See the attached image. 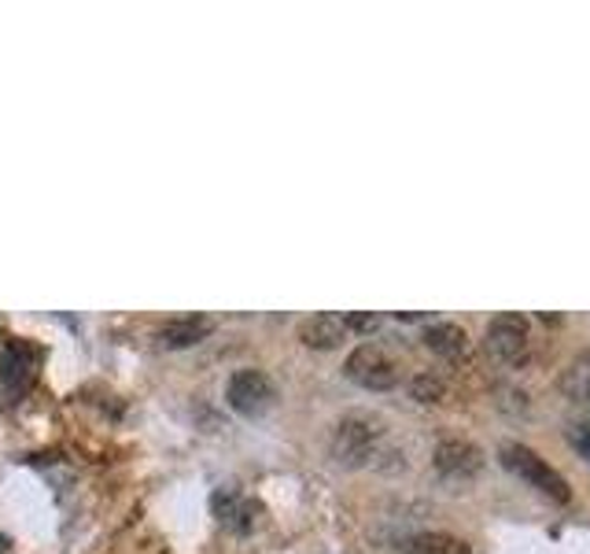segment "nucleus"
Masks as SVG:
<instances>
[{
    "instance_id": "8",
    "label": "nucleus",
    "mask_w": 590,
    "mask_h": 554,
    "mask_svg": "<svg viewBox=\"0 0 590 554\" xmlns=\"http://www.w3.org/2000/svg\"><path fill=\"white\" fill-rule=\"evenodd\" d=\"M211 333H214V321H211V318L189 315V318H173V321H167V326L156 333V340H159V348L178 352V348H192V344L207 340Z\"/></svg>"
},
{
    "instance_id": "13",
    "label": "nucleus",
    "mask_w": 590,
    "mask_h": 554,
    "mask_svg": "<svg viewBox=\"0 0 590 554\" xmlns=\"http://www.w3.org/2000/svg\"><path fill=\"white\" fill-rule=\"evenodd\" d=\"M410 392H413V399H421V403H439L443 399V380H436V377H428V374H421V377H413V385H410Z\"/></svg>"
},
{
    "instance_id": "4",
    "label": "nucleus",
    "mask_w": 590,
    "mask_h": 554,
    "mask_svg": "<svg viewBox=\"0 0 590 554\" xmlns=\"http://www.w3.org/2000/svg\"><path fill=\"white\" fill-rule=\"evenodd\" d=\"M273 399H277L273 380L266 377L262 369H237L226 385V403L240 418H262V414L273 407Z\"/></svg>"
},
{
    "instance_id": "15",
    "label": "nucleus",
    "mask_w": 590,
    "mask_h": 554,
    "mask_svg": "<svg viewBox=\"0 0 590 554\" xmlns=\"http://www.w3.org/2000/svg\"><path fill=\"white\" fill-rule=\"evenodd\" d=\"M343 318H347V329L351 333H373L380 326L377 315H343Z\"/></svg>"
},
{
    "instance_id": "3",
    "label": "nucleus",
    "mask_w": 590,
    "mask_h": 554,
    "mask_svg": "<svg viewBox=\"0 0 590 554\" xmlns=\"http://www.w3.org/2000/svg\"><path fill=\"white\" fill-rule=\"evenodd\" d=\"M343 374L351 377L358 388H369V392H388V388H396L399 377H402L396 355L384 352L380 344H358V348L347 355Z\"/></svg>"
},
{
    "instance_id": "2",
    "label": "nucleus",
    "mask_w": 590,
    "mask_h": 554,
    "mask_svg": "<svg viewBox=\"0 0 590 554\" xmlns=\"http://www.w3.org/2000/svg\"><path fill=\"white\" fill-rule=\"evenodd\" d=\"M499 458H502V466L509 473H517V477L524 484H531V488H539L542 495H550V499H558V503H569V495H572L569 481H564L547 458H539L536 452H531V447L506 444L499 452Z\"/></svg>"
},
{
    "instance_id": "12",
    "label": "nucleus",
    "mask_w": 590,
    "mask_h": 554,
    "mask_svg": "<svg viewBox=\"0 0 590 554\" xmlns=\"http://www.w3.org/2000/svg\"><path fill=\"white\" fill-rule=\"evenodd\" d=\"M561 388L569 392V396L580 403V407L590 410V359H580L572 369H569V377L561 380Z\"/></svg>"
},
{
    "instance_id": "6",
    "label": "nucleus",
    "mask_w": 590,
    "mask_h": 554,
    "mask_svg": "<svg viewBox=\"0 0 590 554\" xmlns=\"http://www.w3.org/2000/svg\"><path fill=\"white\" fill-rule=\"evenodd\" d=\"M347 318L343 315H332V310H321V315H310L299 321V340L307 344V348H318V352H332L340 348L347 340Z\"/></svg>"
},
{
    "instance_id": "7",
    "label": "nucleus",
    "mask_w": 590,
    "mask_h": 554,
    "mask_svg": "<svg viewBox=\"0 0 590 554\" xmlns=\"http://www.w3.org/2000/svg\"><path fill=\"white\" fill-rule=\"evenodd\" d=\"M480 466H483V455L477 444L443 441L436 447V469L450 481H466V477H472V473H480Z\"/></svg>"
},
{
    "instance_id": "11",
    "label": "nucleus",
    "mask_w": 590,
    "mask_h": 554,
    "mask_svg": "<svg viewBox=\"0 0 590 554\" xmlns=\"http://www.w3.org/2000/svg\"><path fill=\"white\" fill-rule=\"evenodd\" d=\"M402 554H472V551L450 533H418L413 540H407Z\"/></svg>"
},
{
    "instance_id": "1",
    "label": "nucleus",
    "mask_w": 590,
    "mask_h": 554,
    "mask_svg": "<svg viewBox=\"0 0 590 554\" xmlns=\"http://www.w3.org/2000/svg\"><path fill=\"white\" fill-rule=\"evenodd\" d=\"M380 441H384V422L373 414H347L332 429V458L340 466H366L369 458H377Z\"/></svg>"
},
{
    "instance_id": "10",
    "label": "nucleus",
    "mask_w": 590,
    "mask_h": 554,
    "mask_svg": "<svg viewBox=\"0 0 590 554\" xmlns=\"http://www.w3.org/2000/svg\"><path fill=\"white\" fill-rule=\"evenodd\" d=\"M424 348L436 352L439 359H461L469 348L466 329L454 326V321H436V326L424 329Z\"/></svg>"
},
{
    "instance_id": "9",
    "label": "nucleus",
    "mask_w": 590,
    "mask_h": 554,
    "mask_svg": "<svg viewBox=\"0 0 590 554\" xmlns=\"http://www.w3.org/2000/svg\"><path fill=\"white\" fill-rule=\"evenodd\" d=\"M214 511L222 517L226 528H233V533H251L254 525H259V503L244 499V495H214Z\"/></svg>"
},
{
    "instance_id": "5",
    "label": "nucleus",
    "mask_w": 590,
    "mask_h": 554,
    "mask_svg": "<svg viewBox=\"0 0 590 554\" xmlns=\"http://www.w3.org/2000/svg\"><path fill=\"white\" fill-rule=\"evenodd\" d=\"M483 348L494 363L513 366L520 363V355L528 352V318L524 315H499L488 321V333H483Z\"/></svg>"
},
{
    "instance_id": "14",
    "label": "nucleus",
    "mask_w": 590,
    "mask_h": 554,
    "mask_svg": "<svg viewBox=\"0 0 590 554\" xmlns=\"http://www.w3.org/2000/svg\"><path fill=\"white\" fill-rule=\"evenodd\" d=\"M569 441H572V447H576V452H580V455L590 462V422H583V425H572Z\"/></svg>"
}]
</instances>
